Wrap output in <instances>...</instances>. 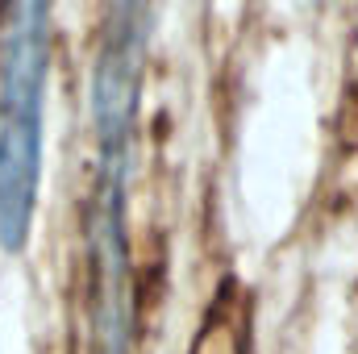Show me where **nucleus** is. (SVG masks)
<instances>
[{
    "instance_id": "obj_2",
    "label": "nucleus",
    "mask_w": 358,
    "mask_h": 354,
    "mask_svg": "<svg viewBox=\"0 0 358 354\" xmlns=\"http://www.w3.org/2000/svg\"><path fill=\"white\" fill-rule=\"evenodd\" d=\"M129 146H100L88 204L92 354H129V238H125Z\"/></svg>"
},
{
    "instance_id": "obj_1",
    "label": "nucleus",
    "mask_w": 358,
    "mask_h": 354,
    "mask_svg": "<svg viewBox=\"0 0 358 354\" xmlns=\"http://www.w3.org/2000/svg\"><path fill=\"white\" fill-rule=\"evenodd\" d=\"M55 0H0V250L29 246L50 84Z\"/></svg>"
}]
</instances>
